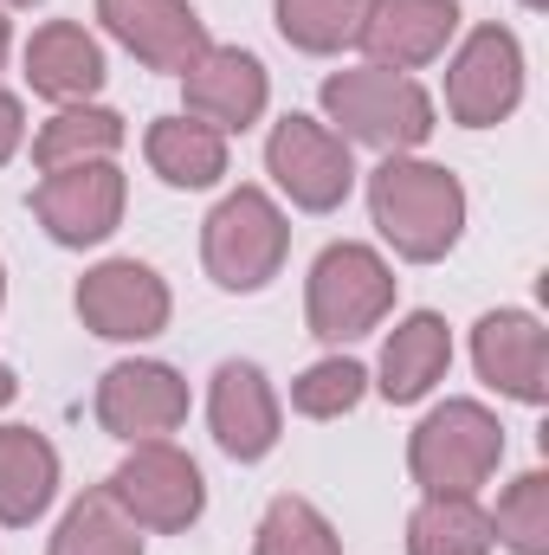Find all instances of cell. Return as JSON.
<instances>
[{"mask_svg": "<svg viewBox=\"0 0 549 555\" xmlns=\"http://www.w3.org/2000/svg\"><path fill=\"white\" fill-rule=\"evenodd\" d=\"M369 214L375 233L408 259V266H433L459 246L465 233V188L452 168L420 162V155H382V168L369 175Z\"/></svg>", "mask_w": 549, "mask_h": 555, "instance_id": "obj_1", "label": "cell"}, {"mask_svg": "<svg viewBox=\"0 0 549 555\" xmlns=\"http://www.w3.org/2000/svg\"><path fill=\"white\" fill-rule=\"evenodd\" d=\"M317 98H323V117L336 124L343 142H362V149H382V155H413L433 137V98L408 72H382V65L330 72Z\"/></svg>", "mask_w": 549, "mask_h": 555, "instance_id": "obj_2", "label": "cell"}, {"mask_svg": "<svg viewBox=\"0 0 549 555\" xmlns=\"http://www.w3.org/2000/svg\"><path fill=\"white\" fill-rule=\"evenodd\" d=\"M505 465V426L478 401H446L413 426L408 472L426 498H472Z\"/></svg>", "mask_w": 549, "mask_h": 555, "instance_id": "obj_3", "label": "cell"}, {"mask_svg": "<svg viewBox=\"0 0 549 555\" xmlns=\"http://www.w3.org/2000/svg\"><path fill=\"white\" fill-rule=\"evenodd\" d=\"M395 310V272L375 246L336 240L317 253L310 284H304V323L317 343H356Z\"/></svg>", "mask_w": 549, "mask_h": 555, "instance_id": "obj_4", "label": "cell"}, {"mask_svg": "<svg viewBox=\"0 0 549 555\" xmlns=\"http://www.w3.org/2000/svg\"><path fill=\"white\" fill-rule=\"evenodd\" d=\"M291 253V227L266 188H233L201 220V266L220 291H266Z\"/></svg>", "mask_w": 549, "mask_h": 555, "instance_id": "obj_5", "label": "cell"}, {"mask_svg": "<svg viewBox=\"0 0 549 555\" xmlns=\"http://www.w3.org/2000/svg\"><path fill=\"white\" fill-rule=\"evenodd\" d=\"M104 491H111V504H117L137 530H162V537L201 524V511H207V478H201V465H194L181 446H168V439H142L137 452L111 472Z\"/></svg>", "mask_w": 549, "mask_h": 555, "instance_id": "obj_6", "label": "cell"}, {"mask_svg": "<svg viewBox=\"0 0 549 555\" xmlns=\"http://www.w3.org/2000/svg\"><path fill=\"white\" fill-rule=\"evenodd\" d=\"M524 104V46L511 26H472L446 65V111L465 130H491Z\"/></svg>", "mask_w": 549, "mask_h": 555, "instance_id": "obj_7", "label": "cell"}, {"mask_svg": "<svg viewBox=\"0 0 549 555\" xmlns=\"http://www.w3.org/2000/svg\"><path fill=\"white\" fill-rule=\"evenodd\" d=\"M266 168L272 181L291 194V207L304 214H336L356 188V162H349V142L336 137L330 124L317 117H278L272 137H266Z\"/></svg>", "mask_w": 549, "mask_h": 555, "instance_id": "obj_8", "label": "cell"}, {"mask_svg": "<svg viewBox=\"0 0 549 555\" xmlns=\"http://www.w3.org/2000/svg\"><path fill=\"white\" fill-rule=\"evenodd\" d=\"M124 201L130 181L117 162H72L33 188V220L52 233V246H104L124 227Z\"/></svg>", "mask_w": 549, "mask_h": 555, "instance_id": "obj_9", "label": "cell"}, {"mask_svg": "<svg viewBox=\"0 0 549 555\" xmlns=\"http://www.w3.org/2000/svg\"><path fill=\"white\" fill-rule=\"evenodd\" d=\"M168 310H175L168 284L149 272L142 259H104V266H91L78 278V317L104 343H149V336H162Z\"/></svg>", "mask_w": 549, "mask_h": 555, "instance_id": "obj_10", "label": "cell"}, {"mask_svg": "<svg viewBox=\"0 0 549 555\" xmlns=\"http://www.w3.org/2000/svg\"><path fill=\"white\" fill-rule=\"evenodd\" d=\"M188 420V382L168 362H117L98 382V426L111 439H168Z\"/></svg>", "mask_w": 549, "mask_h": 555, "instance_id": "obj_11", "label": "cell"}, {"mask_svg": "<svg viewBox=\"0 0 549 555\" xmlns=\"http://www.w3.org/2000/svg\"><path fill=\"white\" fill-rule=\"evenodd\" d=\"M98 20L124 52H137L149 72H168V78H181L214 46L207 20L188 0H98Z\"/></svg>", "mask_w": 549, "mask_h": 555, "instance_id": "obj_12", "label": "cell"}, {"mask_svg": "<svg viewBox=\"0 0 549 555\" xmlns=\"http://www.w3.org/2000/svg\"><path fill=\"white\" fill-rule=\"evenodd\" d=\"M181 85H188V117H201L220 137L253 130L266 117V98H272V78H266V65L246 46H207L181 72Z\"/></svg>", "mask_w": 549, "mask_h": 555, "instance_id": "obj_13", "label": "cell"}, {"mask_svg": "<svg viewBox=\"0 0 549 555\" xmlns=\"http://www.w3.org/2000/svg\"><path fill=\"white\" fill-rule=\"evenodd\" d=\"M472 362H478V375L505 401H524V408H544L549 401V336L531 310H491V317H478Z\"/></svg>", "mask_w": 549, "mask_h": 555, "instance_id": "obj_14", "label": "cell"}, {"mask_svg": "<svg viewBox=\"0 0 549 555\" xmlns=\"http://www.w3.org/2000/svg\"><path fill=\"white\" fill-rule=\"evenodd\" d=\"M207 420H214V439L227 459H240V465L266 459L278 446V426H284L266 369L259 362H220L214 388H207Z\"/></svg>", "mask_w": 549, "mask_h": 555, "instance_id": "obj_15", "label": "cell"}, {"mask_svg": "<svg viewBox=\"0 0 549 555\" xmlns=\"http://www.w3.org/2000/svg\"><path fill=\"white\" fill-rule=\"evenodd\" d=\"M452 33H459L452 0H369V20H362L356 46L382 72H420L446 52Z\"/></svg>", "mask_w": 549, "mask_h": 555, "instance_id": "obj_16", "label": "cell"}, {"mask_svg": "<svg viewBox=\"0 0 549 555\" xmlns=\"http://www.w3.org/2000/svg\"><path fill=\"white\" fill-rule=\"evenodd\" d=\"M26 85L46 104H85L104 85V46L78 20H46L26 39Z\"/></svg>", "mask_w": 549, "mask_h": 555, "instance_id": "obj_17", "label": "cell"}, {"mask_svg": "<svg viewBox=\"0 0 549 555\" xmlns=\"http://www.w3.org/2000/svg\"><path fill=\"white\" fill-rule=\"evenodd\" d=\"M446 369H452V336H446V317L439 310H413L395 323V336H388V349H382V395L395 401V408H413V401H426L439 382H446Z\"/></svg>", "mask_w": 549, "mask_h": 555, "instance_id": "obj_18", "label": "cell"}, {"mask_svg": "<svg viewBox=\"0 0 549 555\" xmlns=\"http://www.w3.org/2000/svg\"><path fill=\"white\" fill-rule=\"evenodd\" d=\"M59 498V452L33 426H0V524L26 530Z\"/></svg>", "mask_w": 549, "mask_h": 555, "instance_id": "obj_19", "label": "cell"}, {"mask_svg": "<svg viewBox=\"0 0 549 555\" xmlns=\"http://www.w3.org/2000/svg\"><path fill=\"white\" fill-rule=\"evenodd\" d=\"M142 155L168 188H214L227 175V137L207 130L201 117H155L142 137Z\"/></svg>", "mask_w": 549, "mask_h": 555, "instance_id": "obj_20", "label": "cell"}, {"mask_svg": "<svg viewBox=\"0 0 549 555\" xmlns=\"http://www.w3.org/2000/svg\"><path fill=\"white\" fill-rule=\"evenodd\" d=\"M124 149V117L104 111V104H65L52 124H39L33 137V162L39 175L52 168H72V162H111Z\"/></svg>", "mask_w": 549, "mask_h": 555, "instance_id": "obj_21", "label": "cell"}, {"mask_svg": "<svg viewBox=\"0 0 549 555\" xmlns=\"http://www.w3.org/2000/svg\"><path fill=\"white\" fill-rule=\"evenodd\" d=\"M408 555H491V517L478 498H420L408 517Z\"/></svg>", "mask_w": 549, "mask_h": 555, "instance_id": "obj_22", "label": "cell"}, {"mask_svg": "<svg viewBox=\"0 0 549 555\" xmlns=\"http://www.w3.org/2000/svg\"><path fill=\"white\" fill-rule=\"evenodd\" d=\"M46 555H142V530L111 504V491L98 485V491H85V498L59 517Z\"/></svg>", "mask_w": 549, "mask_h": 555, "instance_id": "obj_23", "label": "cell"}, {"mask_svg": "<svg viewBox=\"0 0 549 555\" xmlns=\"http://www.w3.org/2000/svg\"><path fill=\"white\" fill-rule=\"evenodd\" d=\"M272 20L284 33V46H297L310 59H330V52L356 46V33L369 20V0H272Z\"/></svg>", "mask_w": 549, "mask_h": 555, "instance_id": "obj_24", "label": "cell"}, {"mask_svg": "<svg viewBox=\"0 0 549 555\" xmlns=\"http://www.w3.org/2000/svg\"><path fill=\"white\" fill-rule=\"evenodd\" d=\"M253 555H343V537L330 530V517L310 504V498H272L266 517H259V537Z\"/></svg>", "mask_w": 549, "mask_h": 555, "instance_id": "obj_25", "label": "cell"}, {"mask_svg": "<svg viewBox=\"0 0 549 555\" xmlns=\"http://www.w3.org/2000/svg\"><path fill=\"white\" fill-rule=\"evenodd\" d=\"M491 543H505L511 555H549V478L524 472L518 485H505L498 517H491Z\"/></svg>", "mask_w": 549, "mask_h": 555, "instance_id": "obj_26", "label": "cell"}, {"mask_svg": "<svg viewBox=\"0 0 549 555\" xmlns=\"http://www.w3.org/2000/svg\"><path fill=\"white\" fill-rule=\"evenodd\" d=\"M369 395V369L349 362V356H330V362H310L297 382H291V408L304 420H343L362 408Z\"/></svg>", "mask_w": 549, "mask_h": 555, "instance_id": "obj_27", "label": "cell"}, {"mask_svg": "<svg viewBox=\"0 0 549 555\" xmlns=\"http://www.w3.org/2000/svg\"><path fill=\"white\" fill-rule=\"evenodd\" d=\"M20 142H26V111H20V98L0 85V162H13Z\"/></svg>", "mask_w": 549, "mask_h": 555, "instance_id": "obj_28", "label": "cell"}, {"mask_svg": "<svg viewBox=\"0 0 549 555\" xmlns=\"http://www.w3.org/2000/svg\"><path fill=\"white\" fill-rule=\"evenodd\" d=\"M13 395H20V382H13V369H7V362H0V408H7V401H13Z\"/></svg>", "mask_w": 549, "mask_h": 555, "instance_id": "obj_29", "label": "cell"}, {"mask_svg": "<svg viewBox=\"0 0 549 555\" xmlns=\"http://www.w3.org/2000/svg\"><path fill=\"white\" fill-rule=\"evenodd\" d=\"M0 59H7V13H0Z\"/></svg>", "mask_w": 549, "mask_h": 555, "instance_id": "obj_30", "label": "cell"}, {"mask_svg": "<svg viewBox=\"0 0 549 555\" xmlns=\"http://www.w3.org/2000/svg\"><path fill=\"white\" fill-rule=\"evenodd\" d=\"M0 310H7V266H0Z\"/></svg>", "mask_w": 549, "mask_h": 555, "instance_id": "obj_31", "label": "cell"}, {"mask_svg": "<svg viewBox=\"0 0 549 555\" xmlns=\"http://www.w3.org/2000/svg\"><path fill=\"white\" fill-rule=\"evenodd\" d=\"M0 7H39V0H0Z\"/></svg>", "mask_w": 549, "mask_h": 555, "instance_id": "obj_32", "label": "cell"}, {"mask_svg": "<svg viewBox=\"0 0 549 555\" xmlns=\"http://www.w3.org/2000/svg\"><path fill=\"white\" fill-rule=\"evenodd\" d=\"M524 7H531V13H544V7H549V0H524Z\"/></svg>", "mask_w": 549, "mask_h": 555, "instance_id": "obj_33", "label": "cell"}]
</instances>
